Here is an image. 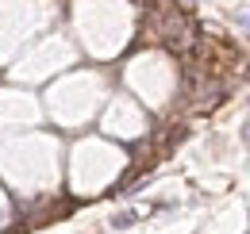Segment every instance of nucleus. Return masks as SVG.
Here are the masks:
<instances>
[{"label":"nucleus","instance_id":"nucleus-1","mask_svg":"<svg viewBox=\"0 0 250 234\" xmlns=\"http://www.w3.org/2000/svg\"><path fill=\"white\" fill-rule=\"evenodd\" d=\"M135 219H139L135 211H120V215L112 219V227H127V223H135Z\"/></svg>","mask_w":250,"mask_h":234},{"label":"nucleus","instance_id":"nucleus-2","mask_svg":"<svg viewBox=\"0 0 250 234\" xmlns=\"http://www.w3.org/2000/svg\"><path fill=\"white\" fill-rule=\"evenodd\" d=\"M239 27H243V31L250 35V16H239Z\"/></svg>","mask_w":250,"mask_h":234}]
</instances>
